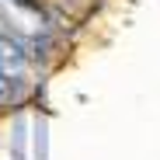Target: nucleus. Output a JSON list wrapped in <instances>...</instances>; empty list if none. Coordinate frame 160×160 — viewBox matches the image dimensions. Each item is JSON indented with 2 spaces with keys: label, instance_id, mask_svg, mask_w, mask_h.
Segmentation results:
<instances>
[{
  "label": "nucleus",
  "instance_id": "obj_1",
  "mask_svg": "<svg viewBox=\"0 0 160 160\" xmlns=\"http://www.w3.org/2000/svg\"><path fill=\"white\" fill-rule=\"evenodd\" d=\"M24 70H28V56H24V49H21L14 38L0 35V77L18 80Z\"/></svg>",
  "mask_w": 160,
  "mask_h": 160
},
{
  "label": "nucleus",
  "instance_id": "obj_2",
  "mask_svg": "<svg viewBox=\"0 0 160 160\" xmlns=\"http://www.w3.org/2000/svg\"><path fill=\"white\" fill-rule=\"evenodd\" d=\"M18 80H11V77H0V108H4V104H11L14 98H18Z\"/></svg>",
  "mask_w": 160,
  "mask_h": 160
},
{
  "label": "nucleus",
  "instance_id": "obj_3",
  "mask_svg": "<svg viewBox=\"0 0 160 160\" xmlns=\"http://www.w3.org/2000/svg\"><path fill=\"white\" fill-rule=\"evenodd\" d=\"M14 4H21V7H35V0H14Z\"/></svg>",
  "mask_w": 160,
  "mask_h": 160
}]
</instances>
